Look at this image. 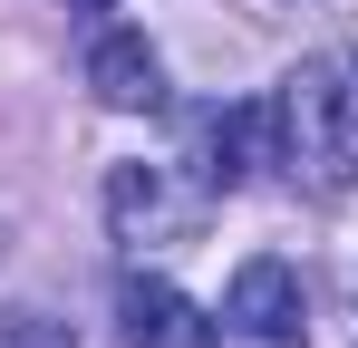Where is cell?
I'll return each mask as SVG.
<instances>
[{
    "instance_id": "1",
    "label": "cell",
    "mask_w": 358,
    "mask_h": 348,
    "mask_svg": "<svg viewBox=\"0 0 358 348\" xmlns=\"http://www.w3.org/2000/svg\"><path fill=\"white\" fill-rule=\"evenodd\" d=\"M271 165L310 194L358 184V49H310L271 97Z\"/></svg>"
},
{
    "instance_id": "4",
    "label": "cell",
    "mask_w": 358,
    "mask_h": 348,
    "mask_svg": "<svg viewBox=\"0 0 358 348\" xmlns=\"http://www.w3.org/2000/svg\"><path fill=\"white\" fill-rule=\"evenodd\" d=\"M252 165H271V107H203L194 116V174H203V194H233Z\"/></svg>"
},
{
    "instance_id": "3",
    "label": "cell",
    "mask_w": 358,
    "mask_h": 348,
    "mask_svg": "<svg viewBox=\"0 0 358 348\" xmlns=\"http://www.w3.org/2000/svg\"><path fill=\"white\" fill-rule=\"evenodd\" d=\"M107 223H117L136 252H155V242H194L203 203H194V194H175V184H165V165H117V174H107Z\"/></svg>"
},
{
    "instance_id": "5",
    "label": "cell",
    "mask_w": 358,
    "mask_h": 348,
    "mask_svg": "<svg viewBox=\"0 0 358 348\" xmlns=\"http://www.w3.org/2000/svg\"><path fill=\"white\" fill-rule=\"evenodd\" d=\"M117 319H126V348H213L223 329L203 319V300H184L175 281H136L117 290Z\"/></svg>"
},
{
    "instance_id": "6",
    "label": "cell",
    "mask_w": 358,
    "mask_h": 348,
    "mask_svg": "<svg viewBox=\"0 0 358 348\" xmlns=\"http://www.w3.org/2000/svg\"><path fill=\"white\" fill-rule=\"evenodd\" d=\"M87 87H97V107L136 116V107H155V97H165V68H155V49H145L136 29H107V39L87 49Z\"/></svg>"
},
{
    "instance_id": "8",
    "label": "cell",
    "mask_w": 358,
    "mask_h": 348,
    "mask_svg": "<svg viewBox=\"0 0 358 348\" xmlns=\"http://www.w3.org/2000/svg\"><path fill=\"white\" fill-rule=\"evenodd\" d=\"M78 10H117V0H78Z\"/></svg>"
},
{
    "instance_id": "2",
    "label": "cell",
    "mask_w": 358,
    "mask_h": 348,
    "mask_svg": "<svg viewBox=\"0 0 358 348\" xmlns=\"http://www.w3.org/2000/svg\"><path fill=\"white\" fill-rule=\"evenodd\" d=\"M223 329H233L242 348H300V329H310V310H300V271L291 261H242L233 290H223Z\"/></svg>"
},
{
    "instance_id": "7",
    "label": "cell",
    "mask_w": 358,
    "mask_h": 348,
    "mask_svg": "<svg viewBox=\"0 0 358 348\" xmlns=\"http://www.w3.org/2000/svg\"><path fill=\"white\" fill-rule=\"evenodd\" d=\"M0 348H78V329L49 319V310H29V300H10L0 310Z\"/></svg>"
}]
</instances>
